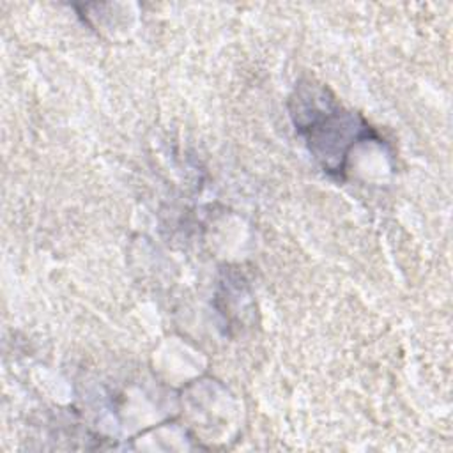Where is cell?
I'll return each mask as SVG.
<instances>
[{"mask_svg": "<svg viewBox=\"0 0 453 453\" xmlns=\"http://www.w3.org/2000/svg\"><path fill=\"white\" fill-rule=\"evenodd\" d=\"M290 111L310 152L333 175H343L349 149L357 140L375 138L361 117L343 110L327 88L311 81L296 87Z\"/></svg>", "mask_w": 453, "mask_h": 453, "instance_id": "obj_1", "label": "cell"}]
</instances>
